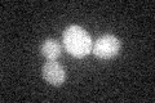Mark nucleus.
<instances>
[{"label": "nucleus", "mask_w": 155, "mask_h": 103, "mask_svg": "<svg viewBox=\"0 0 155 103\" xmlns=\"http://www.w3.org/2000/svg\"><path fill=\"white\" fill-rule=\"evenodd\" d=\"M62 41L66 52L75 58H83L92 52V39L88 31L78 24H71L64 31Z\"/></svg>", "instance_id": "f257e3e1"}, {"label": "nucleus", "mask_w": 155, "mask_h": 103, "mask_svg": "<svg viewBox=\"0 0 155 103\" xmlns=\"http://www.w3.org/2000/svg\"><path fill=\"white\" fill-rule=\"evenodd\" d=\"M122 43L113 34H105L96 40L94 45L92 47L93 54L100 60H111L119 54Z\"/></svg>", "instance_id": "f03ea898"}, {"label": "nucleus", "mask_w": 155, "mask_h": 103, "mask_svg": "<svg viewBox=\"0 0 155 103\" xmlns=\"http://www.w3.org/2000/svg\"><path fill=\"white\" fill-rule=\"evenodd\" d=\"M43 77L47 82H49L51 85L60 86L65 82L66 79V72L65 68L62 67L57 61H48L44 66H43Z\"/></svg>", "instance_id": "7ed1b4c3"}, {"label": "nucleus", "mask_w": 155, "mask_h": 103, "mask_svg": "<svg viewBox=\"0 0 155 103\" xmlns=\"http://www.w3.org/2000/svg\"><path fill=\"white\" fill-rule=\"evenodd\" d=\"M39 50H40V54L48 61H57V58L61 56V45L54 39L44 40L39 48Z\"/></svg>", "instance_id": "20e7f679"}]
</instances>
